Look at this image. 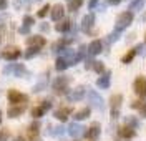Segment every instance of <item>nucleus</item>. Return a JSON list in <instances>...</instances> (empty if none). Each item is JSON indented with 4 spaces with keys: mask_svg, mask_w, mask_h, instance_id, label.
Returning <instances> with one entry per match:
<instances>
[{
    "mask_svg": "<svg viewBox=\"0 0 146 141\" xmlns=\"http://www.w3.org/2000/svg\"><path fill=\"white\" fill-rule=\"evenodd\" d=\"M133 23V13L131 12H123L116 17V22H115V30L118 32H123L125 28H128Z\"/></svg>",
    "mask_w": 146,
    "mask_h": 141,
    "instance_id": "obj_1",
    "label": "nucleus"
},
{
    "mask_svg": "<svg viewBox=\"0 0 146 141\" xmlns=\"http://www.w3.org/2000/svg\"><path fill=\"white\" fill-rule=\"evenodd\" d=\"M3 75H10V76H18V78H22V76L28 75L27 68L22 65V63H10L3 68Z\"/></svg>",
    "mask_w": 146,
    "mask_h": 141,
    "instance_id": "obj_2",
    "label": "nucleus"
},
{
    "mask_svg": "<svg viewBox=\"0 0 146 141\" xmlns=\"http://www.w3.org/2000/svg\"><path fill=\"white\" fill-rule=\"evenodd\" d=\"M7 98L12 105H25L28 101V96L23 93H20L18 90H9L7 93Z\"/></svg>",
    "mask_w": 146,
    "mask_h": 141,
    "instance_id": "obj_3",
    "label": "nucleus"
},
{
    "mask_svg": "<svg viewBox=\"0 0 146 141\" xmlns=\"http://www.w3.org/2000/svg\"><path fill=\"white\" fill-rule=\"evenodd\" d=\"M123 101V96L121 95H113L110 98V108H111V118H118L119 116V106Z\"/></svg>",
    "mask_w": 146,
    "mask_h": 141,
    "instance_id": "obj_4",
    "label": "nucleus"
},
{
    "mask_svg": "<svg viewBox=\"0 0 146 141\" xmlns=\"http://www.w3.org/2000/svg\"><path fill=\"white\" fill-rule=\"evenodd\" d=\"M68 83H70V78L68 76H56L53 81V90L56 93H63L66 91V88H68Z\"/></svg>",
    "mask_w": 146,
    "mask_h": 141,
    "instance_id": "obj_5",
    "label": "nucleus"
},
{
    "mask_svg": "<svg viewBox=\"0 0 146 141\" xmlns=\"http://www.w3.org/2000/svg\"><path fill=\"white\" fill-rule=\"evenodd\" d=\"M88 101H90L91 106H95L96 110H103V108H105V105H103V103H105V101H103V98H101L95 90H91L90 93H88Z\"/></svg>",
    "mask_w": 146,
    "mask_h": 141,
    "instance_id": "obj_6",
    "label": "nucleus"
},
{
    "mask_svg": "<svg viewBox=\"0 0 146 141\" xmlns=\"http://www.w3.org/2000/svg\"><path fill=\"white\" fill-rule=\"evenodd\" d=\"M133 88H135V91H136L141 98H145L146 96V78L138 76L136 80H135V83H133Z\"/></svg>",
    "mask_w": 146,
    "mask_h": 141,
    "instance_id": "obj_7",
    "label": "nucleus"
},
{
    "mask_svg": "<svg viewBox=\"0 0 146 141\" xmlns=\"http://www.w3.org/2000/svg\"><path fill=\"white\" fill-rule=\"evenodd\" d=\"M2 56H3L5 60H10V62H13V60H17V58H20V56H22V52H20L17 47H12V48H7V50H3Z\"/></svg>",
    "mask_w": 146,
    "mask_h": 141,
    "instance_id": "obj_8",
    "label": "nucleus"
},
{
    "mask_svg": "<svg viewBox=\"0 0 146 141\" xmlns=\"http://www.w3.org/2000/svg\"><path fill=\"white\" fill-rule=\"evenodd\" d=\"M50 15H52V20H55V22H60V20L63 19V15H65L63 5H60V3L53 5V7H52V12H50Z\"/></svg>",
    "mask_w": 146,
    "mask_h": 141,
    "instance_id": "obj_9",
    "label": "nucleus"
},
{
    "mask_svg": "<svg viewBox=\"0 0 146 141\" xmlns=\"http://www.w3.org/2000/svg\"><path fill=\"white\" fill-rule=\"evenodd\" d=\"M70 115H72V108L70 106H62V108H58L55 111V118L60 120V121H66Z\"/></svg>",
    "mask_w": 146,
    "mask_h": 141,
    "instance_id": "obj_10",
    "label": "nucleus"
},
{
    "mask_svg": "<svg viewBox=\"0 0 146 141\" xmlns=\"http://www.w3.org/2000/svg\"><path fill=\"white\" fill-rule=\"evenodd\" d=\"M46 43V40L40 35H33V37H28L27 38V45L28 47H36V48H42Z\"/></svg>",
    "mask_w": 146,
    "mask_h": 141,
    "instance_id": "obj_11",
    "label": "nucleus"
},
{
    "mask_svg": "<svg viewBox=\"0 0 146 141\" xmlns=\"http://www.w3.org/2000/svg\"><path fill=\"white\" fill-rule=\"evenodd\" d=\"M85 93H86V88L85 86H78V88H75L72 93L68 95V100L70 101H80L83 96H85Z\"/></svg>",
    "mask_w": 146,
    "mask_h": 141,
    "instance_id": "obj_12",
    "label": "nucleus"
},
{
    "mask_svg": "<svg viewBox=\"0 0 146 141\" xmlns=\"http://www.w3.org/2000/svg\"><path fill=\"white\" fill-rule=\"evenodd\" d=\"M95 25V15L93 13H88V15H85L83 17V20H82V30L83 32H90L91 30V27Z\"/></svg>",
    "mask_w": 146,
    "mask_h": 141,
    "instance_id": "obj_13",
    "label": "nucleus"
},
{
    "mask_svg": "<svg viewBox=\"0 0 146 141\" xmlns=\"http://www.w3.org/2000/svg\"><path fill=\"white\" fill-rule=\"evenodd\" d=\"M25 108H27V105H10L9 108V116L10 118H18L22 113L25 111Z\"/></svg>",
    "mask_w": 146,
    "mask_h": 141,
    "instance_id": "obj_14",
    "label": "nucleus"
},
{
    "mask_svg": "<svg viewBox=\"0 0 146 141\" xmlns=\"http://www.w3.org/2000/svg\"><path fill=\"white\" fill-rule=\"evenodd\" d=\"M85 136H86L88 140H96V138L100 136V123H93L90 128L85 131Z\"/></svg>",
    "mask_w": 146,
    "mask_h": 141,
    "instance_id": "obj_15",
    "label": "nucleus"
},
{
    "mask_svg": "<svg viewBox=\"0 0 146 141\" xmlns=\"http://www.w3.org/2000/svg\"><path fill=\"white\" fill-rule=\"evenodd\" d=\"M101 50H103V43H101L100 40H93L90 45H88V53H90L91 56L100 55Z\"/></svg>",
    "mask_w": 146,
    "mask_h": 141,
    "instance_id": "obj_16",
    "label": "nucleus"
},
{
    "mask_svg": "<svg viewBox=\"0 0 146 141\" xmlns=\"http://www.w3.org/2000/svg\"><path fill=\"white\" fill-rule=\"evenodd\" d=\"M83 126H80L78 123H72L70 126H68V134L70 136H73V138H78V136H82L83 134Z\"/></svg>",
    "mask_w": 146,
    "mask_h": 141,
    "instance_id": "obj_17",
    "label": "nucleus"
},
{
    "mask_svg": "<svg viewBox=\"0 0 146 141\" xmlns=\"http://www.w3.org/2000/svg\"><path fill=\"white\" fill-rule=\"evenodd\" d=\"M110 76H111V71L103 73V75H101L100 78L96 80V85H98L100 88H105V90H106V88L110 86V83H111V78H110Z\"/></svg>",
    "mask_w": 146,
    "mask_h": 141,
    "instance_id": "obj_18",
    "label": "nucleus"
},
{
    "mask_svg": "<svg viewBox=\"0 0 146 141\" xmlns=\"http://www.w3.org/2000/svg\"><path fill=\"white\" fill-rule=\"evenodd\" d=\"M131 108H133V110H138L139 116L146 118V101H143V100H136V101L131 103Z\"/></svg>",
    "mask_w": 146,
    "mask_h": 141,
    "instance_id": "obj_19",
    "label": "nucleus"
},
{
    "mask_svg": "<svg viewBox=\"0 0 146 141\" xmlns=\"http://www.w3.org/2000/svg\"><path fill=\"white\" fill-rule=\"evenodd\" d=\"M119 136L121 138H125V140H129V138H133L135 136V130L133 128H129V126H123V128H119Z\"/></svg>",
    "mask_w": 146,
    "mask_h": 141,
    "instance_id": "obj_20",
    "label": "nucleus"
},
{
    "mask_svg": "<svg viewBox=\"0 0 146 141\" xmlns=\"http://www.w3.org/2000/svg\"><path fill=\"white\" fill-rule=\"evenodd\" d=\"M90 113H91L90 108H82L80 111L75 113V120H76V121H83V120H86V118L90 116Z\"/></svg>",
    "mask_w": 146,
    "mask_h": 141,
    "instance_id": "obj_21",
    "label": "nucleus"
},
{
    "mask_svg": "<svg viewBox=\"0 0 146 141\" xmlns=\"http://www.w3.org/2000/svg\"><path fill=\"white\" fill-rule=\"evenodd\" d=\"M72 27V23L68 22V20H60V23H56L55 25V30L56 32H60V33H63V32H68Z\"/></svg>",
    "mask_w": 146,
    "mask_h": 141,
    "instance_id": "obj_22",
    "label": "nucleus"
},
{
    "mask_svg": "<svg viewBox=\"0 0 146 141\" xmlns=\"http://www.w3.org/2000/svg\"><path fill=\"white\" fill-rule=\"evenodd\" d=\"M68 66H70V62H68L66 58H63V56H60V58L56 60V63H55V68H56L58 71H63Z\"/></svg>",
    "mask_w": 146,
    "mask_h": 141,
    "instance_id": "obj_23",
    "label": "nucleus"
},
{
    "mask_svg": "<svg viewBox=\"0 0 146 141\" xmlns=\"http://www.w3.org/2000/svg\"><path fill=\"white\" fill-rule=\"evenodd\" d=\"M38 131H40V124L38 123H32L30 126H28V136L32 138V140H35L36 136H38Z\"/></svg>",
    "mask_w": 146,
    "mask_h": 141,
    "instance_id": "obj_24",
    "label": "nucleus"
},
{
    "mask_svg": "<svg viewBox=\"0 0 146 141\" xmlns=\"http://www.w3.org/2000/svg\"><path fill=\"white\" fill-rule=\"evenodd\" d=\"M145 7V0H133L131 3H129V12L133 13V12H138V10H141Z\"/></svg>",
    "mask_w": 146,
    "mask_h": 141,
    "instance_id": "obj_25",
    "label": "nucleus"
},
{
    "mask_svg": "<svg viewBox=\"0 0 146 141\" xmlns=\"http://www.w3.org/2000/svg\"><path fill=\"white\" fill-rule=\"evenodd\" d=\"M83 5V0H70L68 2V10L70 12H76Z\"/></svg>",
    "mask_w": 146,
    "mask_h": 141,
    "instance_id": "obj_26",
    "label": "nucleus"
},
{
    "mask_svg": "<svg viewBox=\"0 0 146 141\" xmlns=\"http://www.w3.org/2000/svg\"><path fill=\"white\" fill-rule=\"evenodd\" d=\"M45 110H43V106H42V105H40V106H35V108H33V110H32V116H33V118H40V116H43V115H45Z\"/></svg>",
    "mask_w": 146,
    "mask_h": 141,
    "instance_id": "obj_27",
    "label": "nucleus"
},
{
    "mask_svg": "<svg viewBox=\"0 0 146 141\" xmlns=\"http://www.w3.org/2000/svg\"><path fill=\"white\" fill-rule=\"evenodd\" d=\"M136 53H138V52L135 50V48H133V50H129V52H128L126 55H125L123 58H121V63H129V62H131V60L135 58V55H136Z\"/></svg>",
    "mask_w": 146,
    "mask_h": 141,
    "instance_id": "obj_28",
    "label": "nucleus"
},
{
    "mask_svg": "<svg viewBox=\"0 0 146 141\" xmlns=\"http://www.w3.org/2000/svg\"><path fill=\"white\" fill-rule=\"evenodd\" d=\"M38 52H40V48H36V47H28V50L23 53V56H25V58H33L35 55H38Z\"/></svg>",
    "mask_w": 146,
    "mask_h": 141,
    "instance_id": "obj_29",
    "label": "nucleus"
},
{
    "mask_svg": "<svg viewBox=\"0 0 146 141\" xmlns=\"http://www.w3.org/2000/svg\"><path fill=\"white\" fill-rule=\"evenodd\" d=\"M88 53V47H85V45H82L80 47V50H78V53H76V63L82 60V58H85V55Z\"/></svg>",
    "mask_w": 146,
    "mask_h": 141,
    "instance_id": "obj_30",
    "label": "nucleus"
},
{
    "mask_svg": "<svg viewBox=\"0 0 146 141\" xmlns=\"http://www.w3.org/2000/svg\"><path fill=\"white\" fill-rule=\"evenodd\" d=\"M93 70H95L96 73H101V75H103V71H105V65H103V62H95Z\"/></svg>",
    "mask_w": 146,
    "mask_h": 141,
    "instance_id": "obj_31",
    "label": "nucleus"
},
{
    "mask_svg": "<svg viewBox=\"0 0 146 141\" xmlns=\"http://www.w3.org/2000/svg\"><path fill=\"white\" fill-rule=\"evenodd\" d=\"M50 5H43V7H42V9L38 10V13H36V15H38V17H40V19H43V17H45L46 13H48V12H50Z\"/></svg>",
    "mask_w": 146,
    "mask_h": 141,
    "instance_id": "obj_32",
    "label": "nucleus"
},
{
    "mask_svg": "<svg viewBox=\"0 0 146 141\" xmlns=\"http://www.w3.org/2000/svg\"><path fill=\"white\" fill-rule=\"evenodd\" d=\"M126 123H128V126H129V128H133V130L139 126V121H138L136 118H126Z\"/></svg>",
    "mask_w": 146,
    "mask_h": 141,
    "instance_id": "obj_33",
    "label": "nucleus"
},
{
    "mask_svg": "<svg viewBox=\"0 0 146 141\" xmlns=\"http://www.w3.org/2000/svg\"><path fill=\"white\" fill-rule=\"evenodd\" d=\"M119 33H121V32H118V30H115L113 33H110V37H108V42H110V43H115V42L119 38Z\"/></svg>",
    "mask_w": 146,
    "mask_h": 141,
    "instance_id": "obj_34",
    "label": "nucleus"
},
{
    "mask_svg": "<svg viewBox=\"0 0 146 141\" xmlns=\"http://www.w3.org/2000/svg\"><path fill=\"white\" fill-rule=\"evenodd\" d=\"M33 22H35V20H33V17H30V15H25V17H23V25H25V27H32Z\"/></svg>",
    "mask_w": 146,
    "mask_h": 141,
    "instance_id": "obj_35",
    "label": "nucleus"
},
{
    "mask_svg": "<svg viewBox=\"0 0 146 141\" xmlns=\"http://www.w3.org/2000/svg\"><path fill=\"white\" fill-rule=\"evenodd\" d=\"M9 138H10V133L7 130H2L0 131V141H9Z\"/></svg>",
    "mask_w": 146,
    "mask_h": 141,
    "instance_id": "obj_36",
    "label": "nucleus"
},
{
    "mask_svg": "<svg viewBox=\"0 0 146 141\" xmlns=\"http://www.w3.org/2000/svg\"><path fill=\"white\" fill-rule=\"evenodd\" d=\"M98 2H100V0H90V2H88V9L93 10L96 5H98Z\"/></svg>",
    "mask_w": 146,
    "mask_h": 141,
    "instance_id": "obj_37",
    "label": "nucleus"
},
{
    "mask_svg": "<svg viewBox=\"0 0 146 141\" xmlns=\"http://www.w3.org/2000/svg\"><path fill=\"white\" fill-rule=\"evenodd\" d=\"M18 32H20L22 35H27L28 32H30V27H25V25H22V27H20V30H18Z\"/></svg>",
    "mask_w": 146,
    "mask_h": 141,
    "instance_id": "obj_38",
    "label": "nucleus"
},
{
    "mask_svg": "<svg viewBox=\"0 0 146 141\" xmlns=\"http://www.w3.org/2000/svg\"><path fill=\"white\" fill-rule=\"evenodd\" d=\"M53 130H55V131H52V133H53V134H56V136L63 133V128H62V126H56V128H53Z\"/></svg>",
    "mask_w": 146,
    "mask_h": 141,
    "instance_id": "obj_39",
    "label": "nucleus"
},
{
    "mask_svg": "<svg viewBox=\"0 0 146 141\" xmlns=\"http://www.w3.org/2000/svg\"><path fill=\"white\" fill-rule=\"evenodd\" d=\"M7 5H9V2H7V0H0V10H5V9H7Z\"/></svg>",
    "mask_w": 146,
    "mask_h": 141,
    "instance_id": "obj_40",
    "label": "nucleus"
},
{
    "mask_svg": "<svg viewBox=\"0 0 146 141\" xmlns=\"http://www.w3.org/2000/svg\"><path fill=\"white\" fill-rule=\"evenodd\" d=\"M93 65H95V62H93V60H86V63H85V66H86L88 70H90V68H93Z\"/></svg>",
    "mask_w": 146,
    "mask_h": 141,
    "instance_id": "obj_41",
    "label": "nucleus"
},
{
    "mask_svg": "<svg viewBox=\"0 0 146 141\" xmlns=\"http://www.w3.org/2000/svg\"><path fill=\"white\" fill-rule=\"evenodd\" d=\"M121 0H108V3L110 5H116V3H119Z\"/></svg>",
    "mask_w": 146,
    "mask_h": 141,
    "instance_id": "obj_42",
    "label": "nucleus"
},
{
    "mask_svg": "<svg viewBox=\"0 0 146 141\" xmlns=\"http://www.w3.org/2000/svg\"><path fill=\"white\" fill-rule=\"evenodd\" d=\"M40 30H43V32H46V30H48V25H45V23H43V25L40 27Z\"/></svg>",
    "mask_w": 146,
    "mask_h": 141,
    "instance_id": "obj_43",
    "label": "nucleus"
},
{
    "mask_svg": "<svg viewBox=\"0 0 146 141\" xmlns=\"http://www.w3.org/2000/svg\"><path fill=\"white\" fill-rule=\"evenodd\" d=\"M15 141H23V138H22V136H18V138H15Z\"/></svg>",
    "mask_w": 146,
    "mask_h": 141,
    "instance_id": "obj_44",
    "label": "nucleus"
},
{
    "mask_svg": "<svg viewBox=\"0 0 146 141\" xmlns=\"http://www.w3.org/2000/svg\"><path fill=\"white\" fill-rule=\"evenodd\" d=\"M0 123H2V113H0Z\"/></svg>",
    "mask_w": 146,
    "mask_h": 141,
    "instance_id": "obj_45",
    "label": "nucleus"
},
{
    "mask_svg": "<svg viewBox=\"0 0 146 141\" xmlns=\"http://www.w3.org/2000/svg\"><path fill=\"white\" fill-rule=\"evenodd\" d=\"M118 141H119V140H118Z\"/></svg>",
    "mask_w": 146,
    "mask_h": 141,
    "instance_id": "obj_46",
    "label": "nucleus"
}]
</instances>
